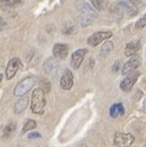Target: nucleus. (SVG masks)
Here are the masks:
<instances>
[{
  "label": "nucleus",
  "instance_id": "10",
  "mask_svg": "<svg viewBox=\"0 0 146 147\" xmlns=\"http://www.w3.org/2000/svg\"><path fill=\"white\" fill-rule=\"evenodd\" d=\"M68 50H70V46L67 44L57 43L54 45V49H53L54 57H56V59H59V60H64L65 57L68 55Z\"/></svg>",
  "mask_w": 146,
  "mask_h": 147
},
{
  "label": "nucleus",
  "instance_id": "23",
  "mask_svg": "<svg viewBox=\"0 0 146 147\" xmlns=\"http://www.w3.org/2000/svg\"><path fill=\"white\" fill-rule=\"evenodd\" d=\"M40 80H41L40 82V88L43 89L45 92H50V90H51V84H50V82L48 79H45V78H41Z\"/></svg>",
  "mask_w": 146,
  "mask_h": 147
},
{
  "label": "nucleus",
  "instance_id": "20",
  "mask_svg": "<svg viewBox=\"0 0 146 147\" xmlns=\"http://www.w3.org/2000/svg\"><path fill=\"white\" fill-rule=\"evenodd\" d=\"M1 5L5 7H16L22 5V0H1Z\"/></svg>",
  "mask_w": 146,
  "mask_h": 147
},
{
  "label": "nucleus",
  "instance_id": "4",
  "mask_svg": "<svg viewBox=\"0 0 146 147\" xmlns=\"http://www.w3.org/2000/svg\"><path fill=\"white\" fill-rule=\"evenodd\" d=\"M112 35H113L112 32H95L88 38V44L90 46H97L102 41L108 40Z\"/></svg>",
  "mask_w": 146,
  "mask_h": 147
},
{
  "label": "nucleus",
  "instance_id": "21",
  "mask_svg": "<svg viewBox=\"0 0 146 147\" xmlns=\"http://www.w3.org/2000/svg\"><path fill=\"white\" fill-rule=\"evenodd\" d=\"M93 18L94 17H90V16H83V17H79L77 20L78 24L80 26V27H87V26H89L93 23Z\"/></svg>",
  "mask_w": 146,
  "mask_h": 147
},
{
  "label": "nucleus",
  "instance_id": "5",
  "mask_svg": "<svg viewBox=\"0 0 146 147\" xmlns=\"http://www.w3.org/2000/svg\"><path fill=\"white\" fill-rule=\"evenodd\" d=\"M140 77V72H137V71H134L132 73H129L128 76H126V78L121 82V89L123 91H130L132 90V88L134 86V84L135 82L138 80V78Z\"/></svg>",
  "mask_w": 146,
  "mask_h": 147
},
{
  "label": "nucleus",
  "instance_id": "6",
  "mask_svg": "<svg viewBox=\"0 0 146 147\" xmlns=\"http://www.w3.org/2000/svg\"><path fill=\"white\" fill-rule=\"evenodd\" d=\"M74 5L77 10H79L80 12H83L85 16H90V17H96V10L93 7V5H90L89 3L84 1V0H76Z\"/></svg>",
  "mask_w": 146,
  "mask_h": 147
},
{
  "label": "nucleus",
  "instance_id": "15",
  "mask_svg": "<svg viewBox=\"0 0 146 147\" xmlns=\"http://www.w3.org/2000/svg\"><path fill=\"white\" fill-rule=\"evenodd\" d=\"M126 112V109H124V106L122 102H117L111 106L110 108V115H111L112 118H118V117H122Z\"/></svg>",
  "mask_w": 146,
  "mask_h": 147
},
{
  "label": "nucleus",
  "instance_id": "3",
  "mask_svg": "<svg viewBox=\"0 0 146 147\" xmlns=\"http://www.w3.org/2000/svg\"><path fill=\"white\" fill-rule=\"evenodd\" d=\"M113 142L116 145V147H130L134 142V136L132 134L116 133Z\"/></svg>",
  "mask_w": 146,
  "mask_h": 147
},
{
  "label": "nucleus",
  "instance_id": "11",
  "mask_svg": "<svg viewBox=\"0 0 146 147\" xmlns=\"http://www.w3.org/2000/svg\"><path fill=\"white\" fill-rule=\"evenodd\" d=\"M73 80H74V78H73L72 72L65 71L64 74L61 77V79H60V85L64 90H70V89L73 86Z\"/></svg>",
  "mask_w": 146,
  "mask_h": 147
},
{
  "label": "nucleus",
  "instance_id": "7",
  "mask_svg": "<svg viewBox=\"0 0 146 147\" xmlns=\"http://www.w3.org/2000/svg\"><path fill=\"white\" fill-rule=\"evenodd\" d=\"M20 67H21V61L20 59H17V57H14V59H11L9 61V63L6 66V79L10 80V79H12V78L16 76V73L17 71L20 69Z\"/></svg>",
  "mask_w": 146,
  "mask_h": 147
},
{
  "label": "nucleus",
  "instance_id": "22",
  "mask_svg": "<svg viewBox=\"0 0 146 147\" xmlns=\"http://www.w3.org/2000/svg\"><path fill=\"white\" fill-rule=\"evenodd\" d=\"M90 4L96 11H102L105 9V0H90Z\"/></svg>",
  "mask_w": 146,
  "mask_h": 147
},
{
  "label": "nucleus",
  "instance_id": "8",
  "mask_svg": "<svg viewBox=\"0 0 146 147\" xmlns=\"http://www.w3.org/2000/svg\"><path fill=\"white\" fill-rule=\"evenodd\" d=\"M140 63H141V57H140V56L132 57V59H130L127 62V63L123 66V68H122V74L123 76H128L129 73L137 71V68L140 66Z\"/></svg>",
  "mask_w": 146,
  "mask_h": 147
},
{
  "label": "nucleus",
  "instance_id": "16",
  "mask_svg": "<svg viewBox=\"0 0 146 147\" xmlns=\"http://www.w3.org/2000/svg\"><path fill=\"white\" fill-rule=\"evenodd\" d=\"M118 6L121 7L123 11L128 12L129 15H135V13H138V7L134 6V5L130 3V1H127V0H121V1L118 3Z\"/></svg>",
  "mask_w": 146,
  "mask_h": 147
},
{
  "label": "nucleus",
  "instance_id": "24",
  "mask_svg": "<svg viewBox=\"0 0 146 147\" xmlns=\"http://www.w3.org/2000/svg\"><path fill=\"white\" fill-rule=\"evenodd\" d=\"M144 27H146V13L135 23V28L137 29H143Z\"/></svg>",
  "mask_w": 146,
  "mask_h": 147
},
{
  "label": "nucleus",
  "instance_id": "25",
  "mask_svg": "<svg viewBox=\"0 0 146 147\" xmlns=\"http://www.w3.org/2000/svg\"><path fill=\"white\" fill-rule=\"evenodd\" d=\"M39 138H41V135L39 134V133H36V131H32V133H29L28 134V139H39Z\"/></svg>",
  "mask_w": 146,
  "mask_h": 147
},
{
  "label": "nucleus",
  "instance_id": "18",
  "mask_svg": "<svg viewBox=\"0 0 146 147\" xmlns=\"http://www.w3.org/2000/svg\"><path fill=\"white\" fill-rule=\"evenodd\" d=\"M16 130V124L15 123H9L6 127L4 128V131H3V138L4 139H7L10 138L12 134H14V131Z\"/></svg>",
  "mask_w": 146,
  "mask_h": 147
},
{
  "label": "nucleus",
  "instance_id": "2",
  "mask_svg": "<svg viewBox=\"0 0 146 147\" xmlns=\"http://www.w3.org/2000/svg\"><path fill=\"white\" fill-rule=\"evenodd\" d=\"M34 77H27V78H24V79L22 82H20L16 86H15L14 89V95L15 96H23L26 95V94H28V91L30 90V88H32L34 85Z\"/></svg>",
  "mask_w": 146,
  "mask_h": 147
},
{
  "label": "nucleus",
  "instance_id": "26",
  "mask_svg": "<svg viewBox=\"0 0 146 147\" xmlns=\"http://www.w3.org/2000/svg\"><path fill=\"white\" fill-rule=\"evenodd\" d=\"M119 67H121V61H114V65H113V67H112V71L113 72H117L118 69H119Z\"/></svg>",
  "mask_w": 146,
  "mask_h": 147
},
{
  "label": "nucleus",
  "instance_id": "28",
  "mask_svg": "<svg viewBox=\"0 0 146 147\" xmlns=\"http://www.w3.org/2000/svg\"><path fill=\"white\" fill-rule=\"evenodd\" d=\"M79 147H87V145H84V144H83V145H80Z\"/></svg>",
  "mask_w": 146,
  "mask_h": 147
},
{
  "label": "nucleus",
  "instance_id": "1",
  "mask_svg": "<svg viewBox=\"0 0 146 147\" xmlns=\"http://www.w3.org/2000/svg\"><path fill=\"white\" fill-rule=\"evenodd\" d=\"M45 91L41 88H36L32 92V97H30V109L33 113L41 114L44 112V107L46 105L45 98Z\"/></svg>",
  "mask_w": 146,
  "mask_h": 147
},
{
  "label": "nucleus",
  "instance_id": "19",
  "mask_svg": "<svg viewBox=\"0 0 146 147\" xmlns=\"http://www.w3.org/2000/svg\"><path fill=\"white\" fill-rule=\"evenodd\" d=\"M36 127V122L33 119H28L27 122H26V124L23 125V129H22V134H27L28 131L30 130H34Z\"/></svg>",
  "mask_w": 146,
  "mask_h": 147
},
{
  "label": "nucleus",
  "instance_id": "14",
  "mask_svg": "<svg viewBox=\"0 0 146 147\" xmlns=\"http://www.w3.org/2000/svg\"><path fill=\"white\" fill-rule=\"evenodd\" d=\"M57 67H59V62H57L56 57H50V59L45 60L44 65H43V68H44V72L46 74H51V73H54Z\"/></svg>",
  "mask_w": 146,
  "mask_h": 147
},
{
  "label": "nucleus",
  "instance_id": "27",
  "mask_svg": "<svg viewBox=\"0 0 146 147\" xmlns=\"http://www.w3.org/2000/svg\"><path fill=\"white\" fill-rule=\"evenodd\" d=\"M129 1L132 3V4L134 5V6H138L139 4H141V1H143V0H129Z\"/></svg>",
  "mask_w": 146,
  "mask_h": 147
},
{
  "label": "nucleus",
  "instance_id": "13",
  "mask_svg": "<svg viewBox=\"0 0 146 147\" xmlns=\"http://www.w3.org/2000/svg\"><path fill=\"white\" fill-rule=\"evenodd\" d=\"M141 48L140 40H134L127 44L126 49H124V55L126 56H134L135 54H138V51Z\"/></svg>",
  "mask_w": 146,
  "mask_h": 147
},
{
  "label": "nucleus",
  "instance_id": "12",
  "mask_svg": "<svg viewBox=\"0 0 146 147\" xmlns=\"http://www.w3.org/2000/svg\"><path fill=\"white\" fill-rule=\"evenodd\" d=\"M28 102H29V95H28V94H26V95L21 96L20 100H18L16 103H15V106H14V112H15V114L22 113L24 109L27 108Z\"/></svg>",
  "mask_w": 146,
  "mask_h": 147
},
{
  "label": "nucleus",
  "instance_id": "17",
  "mask_svg": "<svg viewBox=\"0 0 146 147\" xmlns=\"http://www.w3.org/2000/svg\"><path fill=\"white\" fill-rule=\"evenodd\" d=\"M112 50H113V43H112V41H110V40H107L106 43H103L101 45V48H100V56L105 57V56L111 54Z\"/></svg>",
  "mask_w": 146,
  "mask_h": 147
},
{
  "label": "nucleus",
  "instance_id": "9",
  "mask_svg": "<svg viewBox=\"0 0 146 147\" xmlns=\"http://www.w3.org/2000/svg\"><path fill=\"white\" fill-rule=\"evenodd\" d=\"M87 54L85 49H79L76 50L71 56V66L74 68V69H78L80 67V65L83 63V60H84V56Z\"/></svg>",
  "mask_w": 146,
  "mask_h": 147
}]
</instances>
